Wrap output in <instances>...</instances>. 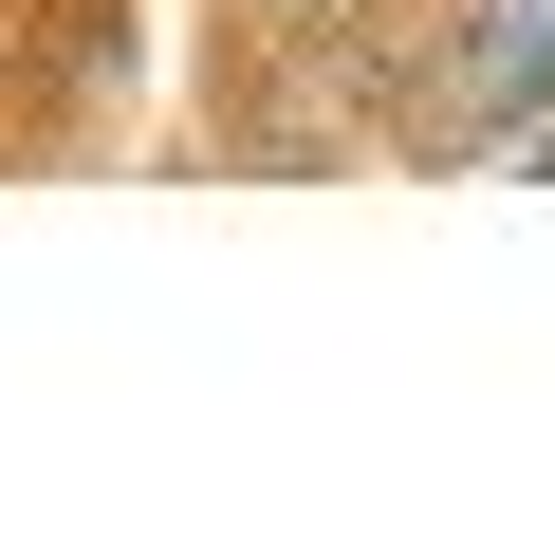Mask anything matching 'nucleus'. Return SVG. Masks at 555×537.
Wrapping results in <instances>:
<instances>
[{
	"instance_id": "obj_1",
	"label": "nucleus",
	"mask_w": 555,
	"mask_h": 537,
	"mask_svg": "<svg viewBox=\"0 0 555 537\" xmlns=\"http://www.w3.org/2000/svg\"><path fill=\"white\" fill-rule=\"evenodd\" d=\"M185 149L241 167V186H352V167H389V149H371V93H352L334 38H204Z\"/></svg>"
},
{
	"instance_id": "obj_2",
	"label": "nucleus",
	"mask_w": 555,
	"mask_h": 537,
	"mask_svg": "<svg viewBox=\"0 0 555 537\" xmlns=\"http://www.w3.org/2000/svg\"><path fill=\"white\" fill-rule=\"evenodd\" d=\"M149 75V0H0V167H93Z\"/></svg>"
},
{
	"instance_id": "obj_3",
	"label": "nucleus",
	"mask_w": 555,
	"mask_h": 537,
	"mask_svg": "<svg viewBox=\"0 0 555 537\" xmlns=\"http://www.w3.org/2000/svg\"><path fill=\"white\" fill-rule=\"evenodd\" d=\"M555 93V0H426V56L389 93V167H481Z\"/></svg>"
}]
</instances>
